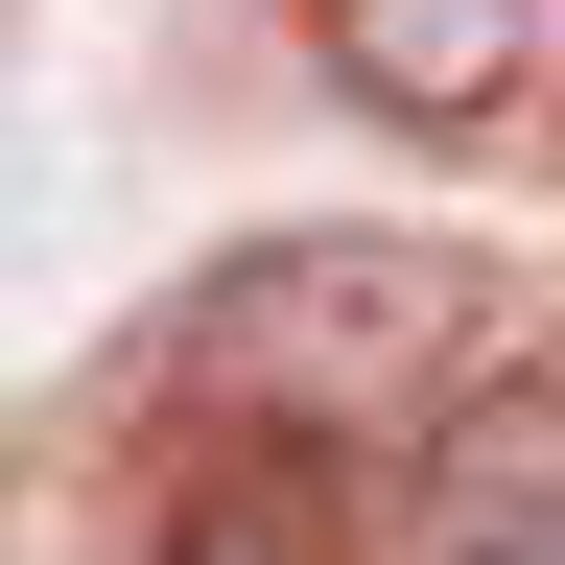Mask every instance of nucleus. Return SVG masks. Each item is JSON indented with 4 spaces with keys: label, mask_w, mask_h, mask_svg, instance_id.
<instances>
[{
    "label": "nucleus",
    "mask_w": 565,
    "mask_h": 565,
    "mask_svg": "<svg viewBox=\"0 0 565 565\" xmlns=\"http://www.w3.org/2000/svg\"><path fill=\"white\" fill-rule=\"evenodd\" d=\"M166 565H330V471L282 448V424H259V448H212V471L166 494Z\"/></svg>",
    "instance_id": "obj_4"
},
{
    "label": "nucleus",
    "mask_w": 565,
    "mask_h": 565,
    "mask_svg": "<svg viewBox=\"0 0 565 565\" xmlns=\"http://www.w3.org/2000/svg\"><path fill=\"white\" fill-rule=\"evenodd\" d=\"M330 71H353L377 118H519L542 0H330Z\"/></svg>",
    "instance_id": "obj_3"
},
{
    "label": "nucleus",
    "mask_w": 565,
    "mask_h": 565,
    "mask_svg": "<svg viewBox=\"0 0 565 565\" xmlns=\"http://www.w3.org/2000/svg\"><path fill=\"white\" fill-rule=\"evenodd\" d=\"M401 565H565V401H542V353H494V377L424 424Z\"/></svg>",
    "instance_id": "obj_2"
},
{
    "label": "nucleus",
    "mask_w": 565,
    "mask_h": 565,
    "mask_svg": "<svg viewBox=\"0 0 565 565\" xmlns=\"http://www.w3.org/2000/svg\"><path fill=\"white\" fill-rule=\"evenodd\" d=\"M166 353H189L212 401H259L282 448H330V424L471 377V259H448V236H282V259H236V282H189Z\"/></svg>",
    "instance_id": "obj_1"
}]
</instances>
